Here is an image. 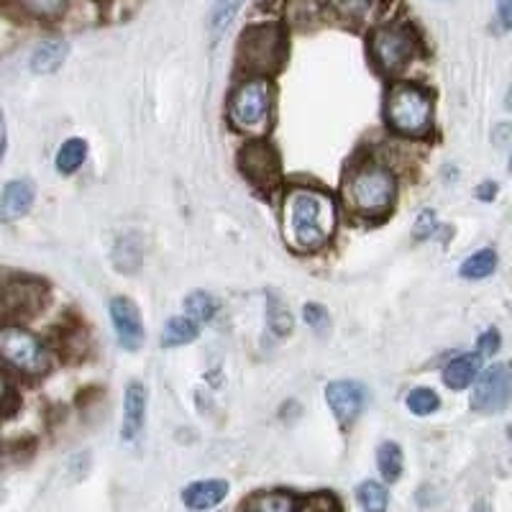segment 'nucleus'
I'll list each match as a JSON object with an SVG mask.
<instances>
[{
    "label": "nucleus",
    "instance_id": "1",
    "mask_svg": "<svg viewBox=\"0 0 512 512\" xmlns=\"http://www.w3.org/2000/svg\"><path fill=\"white\" fill-rule=\"evenodd\" d=\"M336 200L313 187H290L282 198V239L292 251L313 254L333 239Z\"/></svg>",
    "mask_w": 512,
    "mask_h": 512
},
{
    "label": "nucleus",
    "instance_id": "2",
    "mask_svg": "<svg viewBox=\"0 0 512 512\" xmlns=\"http://www.w3.org/2000/svg\"><path fill=\"white\" fill-rule=\"evenodd\" d=\"M397 198V180L384 164L367 162L349 169L344 180V203L361 218L387 216Z\"/></svg>",
    "mask_w": 512,
    "mask_h": 512
},
{
    "label": "nucleus",
    "instance_id": "3",
    "mask_svg": "<svg viewBox=\"0 0 512 512\" xmlns=\"http://www.w3.org/2000/svg\"><path fill=\"white\" fill-rule=\"evenodd\" d=\"M384 118L400 136L423 139L433 126L431 93L413 82H395L384 100Z\"/></svg>",
    "mask_w": 512,
    "mask_h": 512
},
{
    "label": "nucleus",
    "instance_id": "4",
    "mask_svg": "<svg viewBox=\"0 0 512 512\" xmlns=\"http://www.w3.org/2000/svg\"><path fill=\"white\" fill-rule=\"evenodd\" d=\"M287 54V36L280 24H254L241 34L239 67L254 77H269L280 72Z\"/></svg>",
    "mask_w": 512,
    "mask_h": 512
},
{
    "label": "nucleus",
    "instance_id": "5",
    "mask_svg": "<svg viewBox=\"0 0 512 512\" xmlns=\"http://www.w3.org/2000/svg\"><path fill=\"white\" fill-rule=\"evenodd\" d=\"M0 359L26 377H41L52 367V354L47 346L21 326L0 328Z\"/></svg>",
    "mask_w": 512,
    "mask_h": 512
},
{
    "label": "nucleus",
    "instance_id": "6",
    "mask_svg": "<svg viewBox=\"0 0 512 512\" xmlns=\"http://www.w3.org/2000/svg\"><path fill=\"white\" fill-rule=\"evenodd\" d=\"M231 121L244 134H264L272 113V85L267 77H251L231 98Z\"/></svg>",
    "mask_w": 512,
    "mask_h": 512
},
{
    "label": "nucleus",
    "instance_id": "7",
    "mask_svg": "<svg viewBox=\"0 0 512 512\" xmlns=\"http://www.w3.org/2000/svg\"><path fill=\"white\" fill-rule=\"evenodd\" d=\"M415 52H418V39L402 24L379 26L369 39V54L384 75H397L405 70Z\"/></svg>",
    "mask_w": 512,
    "mask_h": 512
},
{
    "label": "nucleus",
    "instance_id": "8",
    "mask_svg": "<svg viewBox=\"0 0 512 512\" xmlns=\"http://www.w3.org/2000/svg\"><path fill=\"white\" fill-rule=\"evenodd\" d=\"M236 162H239L241 175H244L251 185L259 187V190H274V187L280 185L282 159L280 152H277L269 141H246L239 149Z\"/></svg>",
    "mask_w": 512,
    "mask_h": 512
},
{
    "label": "nucleus",
    "instance_id": "9",
    "mask_svg": "<svg viewBox=\"0 0 512 512\" xmlns=\"http://www.w3.org/2000/svg\"><path fill=\"white\" fill-rule=\"evenodd\" d=\"M512 400V364H492L472 392V408L482 415H497Z\"/></svg>",
    "mask_w": 512,
    "mask_h": 512
},
{
    "label": "nucleus",
    "instance_id": "10",
    "mask_svg": "<svg viewBox=\"0 0 512 512\" xmlns=\"http://www.w3.org/2000/svg\"><path fill=\"white\" fill-rule=\"evenodd\" d=\"M47 287L31 277H8L0 287V303L13 318H34L47 305Z\"/></svg>",
    "mask_w": 512,
    "mask_h": 512
},
{
    "label": "nucleus",
    "instance_id": "11",
    "mask_svg": "<svg viewBox=\"0 0 512 512\" xmlns=\"http://www.w3.org/2000/svg\"><path fill=\"white\" fill-rule=\"evenodd\" d=\"M111 320L116 328L118 344L126 351H139L144 346V318L136 308L134 300L128 297H113L111 300Z\"/></svg>",
    "mask_w": 512,
    "mask_h": 512
},
{
    "label": "nucleus",
    "instance_id": "12",
    "mask_svg": "<svg viewBox=\"0 0 512 512\" xmlns=\"http://www.w3.org/2000/svg\"><path fill=\"white\" fill-rule=\"evenodd\" d=\"M326 400L338 423L349 425L364 410L367 390L359 382H354V379H336V382H331L326 387Z\"/></svg>",
    "mask_w": 512,
    "mask_h": 512
},
{
    "label": "nucleus",
    "instance_id": "13",
    "mask_svg": "<svg viewBox=\"0 0 512 512\" xmlns=\"http://www.w3.org/2000/svg\"><path fill=\"white\" fill-rule=\"evenodd\" d=\"M146 387L141 382H128L123 397V441H134L144 431Z\"/></svg>",
    "mask_w": 512,
    "mask_h": 512
},
{
    "label": "nucleus",
    "instance_id": "14",
    "mask_svg": "<svg viewBox=\"0 0 512 512\" xmlns=\"http://www.w3.org/2000/svg\"><path fill=\"white\" fill-rule=\"evenodd\" d=\"M34 185L29 180H13L8 182L3 195H0V218L3 221H18V218H24L26 213L34 205Z\"/></svg>",
    "mask_w": 512,
    "mask_h": 512
},
{
    "label": "nucleus",
    "instance_id": "15",
    "mask_svg": "<svg viewBox=\"0 0 512 512\" xmlns=\"http://www.w3.org/2000/svg\"><path fill=\"white\" fill-rule=\"evenodd\" d=\"M228 495V482L226 479H205V482H195L190 487H185L182 492V502H185L190 510H208V507H216L226 500Z\"/></svg>",
    "mask_w": 512,
    "mask_h": 512
},
{
    "label": "nucleus",
    "instance_id": "16",
    "mask_svg": "<svg viewBox=\"0 0 512 512\" xmlns=\"http://www.w3.org/2000/svg\"><path fill=\"white\" fill-rule=\"evenodd\" d=\"M479 369H482V354H461L446 364L443 382H446L448 390H466L479 377Z\"/></svg>",
    "mask_w": 512,
    "mask_h": 512
},
{
    "label": "nucleus",
    "instance_id": "17",
    "mask_svg": "<svg viewBox=\"0 0 512 512\" xmlns=\"http://www.w3.org/2000/svg\"><path fill=\"white\" fill-rule=\"evenodd\" d=\"M67 54H70V44L64 39L41 41L39 47L34 49V54H31V70L36 75H52V72H57L62 67Z\"/></svg>",
    "mask_w": 512,
    "mask_h": 512
},
{
    "label": "nucleus",
    "instance_id": "18",
    "mask_svg": "<svg viewBox=\"0 0 512 512\" xmlns=\"http://www.w3.org/2000/svg\"><path fill=\"white\" fill-rule=\"evenodd\" d=\"M200 336V323L192 320L190 315H180V318H169L167 326L162 331V346L175 349V346L192 344Z\"/></svg>",
    "mask_w": 512,
    "mask_h": 512
},
{
    "label": "nucleus",
    "instance_id": "19",
    "mask_svg": "<svg viewBox=\"0 0 512 512\" xmlns=\"http://www.w3.org/2000/svg\"><path fill=\"white\" fill-rule=\"evenodd\" d=\"M241 6H244V0H216L213 8H210V16H208V29L213 39H221L231 24L236 21L239 16Z\"/></svg>",
    "mask_w": 512,
    "mask_h": 512
},
{
    "label": "nucleus",
    "instance_id": "20",
    "mask_svg": "<svg viewBox=\"0 0 512 512\" xmlns=\"http://www.w3.org/2000/svg\"><path fill=\"white\" fill-rule=\"evenodd\" d=\"M244 510H256V512H290L297 507V500L287 492H256V495L246 497Z\"/></svg>",
    "mask_w": 512,
    "mask_h": 512
},
{
    "label": "nucleus",
    "instance_id": "21",
    "mask_svg": "<svg viewBox=\"0 0 512 512\" xmlns=\"http://www.w3.org/2000/svg\"><path fill=\"white\" fill-rule=\"evenodd\" d=\"M328 6L346 24H364L377 8V0H328Z\"/></svg>",
    "mask_w": 512,
    "mask_h": 512
},
{
    "label": "nucleus",
    "instance_id": "22",
    "mask_svg": "<svg viewBox=\"0 0 512 512\" xmlns=\"http://www.w3.org/2000/svg\"><path fill=\"white\" fill-rule=\"evenodd\" d=\"M88 157V141L85 139H67L57 152V169L62 175H75Z\"/></svg>",
    "mask_w": 512,
    "mask_h": 512
},
{
    "label": "nucleus",
    "instance_id": "23",
    "mask_svg": "<svg viewBox=\"0 0 512 512\" xmlns=\"http://www.w3.org/2000/svg\"><path fill=\"white\" fill-rule=\"evenodd\" d=\"M497 269V254L495 249H482L477 254H472L469 259H464L459 274L464 280H484Z\"/></svg>",
    "mask_w": 512,
    "mask_h": 512
},
{
    "label": "nucleus",
    "instance_id": "24",
    "mask_svg": "<svg viewBox=\"0 0 512 512\" xmlns=\"http://www.w3.org/2000/svg\"><path fill=\"white\" fill-rule=\"evenodd\" d=\"M377 466L384 482H397L402 477V451L397 443L387 441L377 451Z\"/></svg>",
    "mask_w": 512,
    "mask_h": 512
},
{
    "label": "nucleus",
    "instance_id": "25",
    "mask_svg": "<svg viewBox=\"0 0 512 512\" xmlns=\"http://www.w3.org/2000/svg\"><path fill=\"white\" fill-rule=\"evenodd\" d=\"M267 323L274 336H290L292 326H295V320H292L287 305L282 303L280 297L272 295V292L267 295Z\"/></svg>",
    "mask_w": 512,
    "mask_h": 512
},
{
    "label": "nucleus",
    "instance_id": "26",
    "mask_svg": "<svg viewBox=\"0 0 512 512\" xmlns=\"http://www.w3.org/2000/svg\"><path fill=\"white\" fill-rule=\"evenodd\" d=\"M216 310H218V303H216V297L210 295V292L198 290V292H190V295L185 297V313L190 315L192 320H198V323H205V320L213 318Z\"/></svg>",
    "mask_w": 512,
    "mask_h": 512
},
{
    "label": "nucleus",
    "instance_id": "27",
    "mask_svg": "<svg viewBox=\"0 0 512 512\" xmlns=\"http://www.w3.org/2000/svg\"><path fill=\"white\" fill-rule=\"evenodd\" d=\"M18 6L24 8L29 16L41 18V21H54L67 11L70 0H16Z\"/></svg>",
    "mask_w": 512,
    "mask_h": 512
},
{
    "label": "nucleus",
    "instance_id": "28",
    "mask_svg": "<svg viewBox=\"0 0 512 512\" xmlns=\"http://www.w3.org/2000/svg\"><path fill=\"white\" fill-rule=\"evenodd\" d=\"M438 408H441V397L431 387H415L408 395V410L413 415H418V418L436 413Z\"/></svg>",
    "mask_w": 512,
    "mask_h": 512
},
{
    "label": "nucleus",
    "instance_id": "29",
    "mask_svg": "<svg viewBox=\"0 0 512 512\" xmlns=\"http://www.w3.org/2000/svg\"><path fill=\"white\" fill-rule=\"evenodd\" d=\"M356 500H359V505L364 507V510L377 512L387 507L390 495H387V489H384L379 482H364L359 489H356Z\"/></svg>",
    "mask_w": 512,
    "mask_h": 512
},
{
    "label": "nucleus",
    "instance_id": "30",
    "mask_svg": "<svg viewBox=\"0 0 512 512\" xmlns=\"http://www.w3.org/2000/svg\"><path fill=\"white\" fill-rule=\"evenodd\" d=\"M303 318L315 333H328V328H331V315H328V310L323 308V305H318V303L305 305Z\"/></svg>",
    "mask_w": 512,
    "mask_h": 512
},
{
    "label": "nucleus",
    "instance_id": "31",
    "mask_svg": "<svg viewBox=\"0 0 512 512\" xmlns=\"http://www.w3.org/2000/svg\"><path fill=\"white\" fill-rule=\"evenodd\" d=\"M438 221H436V213L433 210H423L418 218H415V226H413V239L415 241H425L431 239L433 231H436Z\"/></svg>",
    "mask_w": 512,
    "mask_h": 512
},
{
    "label": "nucleus",
    "instance_id": "32",
    "mask_svg": "<svg viewBox=\"0 0 512 512\" xmlns=\"http://www.w3.org/2000/svg\"><path fill=\"white\" fill-rule=\"evenodd\" d=\"M13 408H16V395H13L6 374L0 372V420L8 418L13 413Z\"/></svg>",
    "mask_w": 512,
    "mask_h": 512
},
{
    "label": "nucleus",
    "instance_id": "33",
    "mask_svg": "<svg viewBox=\"0 0 512 512\" xmlns=\"http://www.w3.org/2000/svg\"><path fill=\"white\" fill-rule=\"evenodd\" d=\"M500 331L497 328H489V331H484L482 336H479V354L482 356H492L500 351Z\"/></svg>",
    "mask_w": 512,
    "mask_h": 512
},
{
    "label": "nucleus",
    "instance_id": "34",
    "mask_svg": "<svg viewBox=\"0 0 512 512\" xmlns=\"http://www.w3.org/2000/svg\"><path fill=\"white\" fill-rule=\"evenodd\" d=\"M497 21L505 31L512 29V0H497Z\"/></svg>",
    "mask_w": 512,
    "mask_h": 512
},
{
    "label": "nucleus",
    "instance_id": "35",
    "mask_svg": "<svg viewBox=\"0 0 512 512\" xmlns=\"http://www.w3.org/2000/svg\"><path fill=\"white\" fill-rule=\"evenodd\" d=\"M297 507H320V510H323V507H326V510H336L338 507V502L333 500V497H310V500H305V502H300L297 500Z\"/></svg>",
    "mask_w": 512,
    "mask_h": 512
},
{
    "label": "nucleus",
    "instance_id": "36",
    "mask_svg": "<svg viewBox=\"0 0 512 512\" xmlns=\"http://www.w3.org/2000/svg\"><path fill=\"white\" fill-rule=\"evenodd\" d=\"M477 198L479 200H495L497 198V182H482V185L477 187Z\"/></svg>",
    "mask_w": 512,
    "mask_h": 512
},
{
    "label": "nucleus",
    "instance_id": "37",
    "mask_svg": "<svg viewBox=\"0 0 512 512\" xmlns=\"http://www.w3.org/2000/svg\"><path fill=\"white\" fill-rule=\"evenodd\" d=\"M6 149H8V126H6V116H3V108H0V159H3Z\"/></svg>",
    "mask_w": 512,
    "mask_h": 512
},
{
    "label": "nucleus",
    "instance_id": "38",
    "mask_svg": "<svg viewBox=\"0 0 512 512\" xmlns=\"http://www.w3.org/2000/svg\"><path fill=\"white\" fill-rule=\"evenodd\" d=\"M510 169H512V162H510Z\"/></svg>",
    "mask_w": 512,
    "mask_h": 512
}]
</instances>
